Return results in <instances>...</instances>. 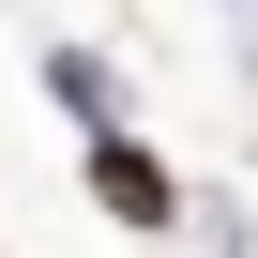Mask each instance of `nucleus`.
I'll list each match as a JSON object with an SVG mask.
<instances>
[{"label": "nucleus", "mask_w": 258, "mask_h": 258, "mask_svg": "<svg viewBox=\"0 0 258 258\" xmlns=\"http://www.w3.org/2000/svg\"><path fill=\"white\" fill-rule=\"evenodd\" d=\"M46 91L91 121V137H121V106H106V61H76V46H61V61H46Z\"/></svg>", "instance_id": "obj_2"}, {"label": "nucleus", "mask_w": 258, "mask_h": 258, "mask_svg": "<svg viewBox=\"0 0 258 258\" xmlns=\"http://www.w3.org/2000/svg\"><path fill=\"white\" fill-rule=\"evenodd\" d=\"M91 213L152 243V228H182V167H167L152 137H91Z\"/></svg>", "instance_id": "obj_1"}]
</instances>
